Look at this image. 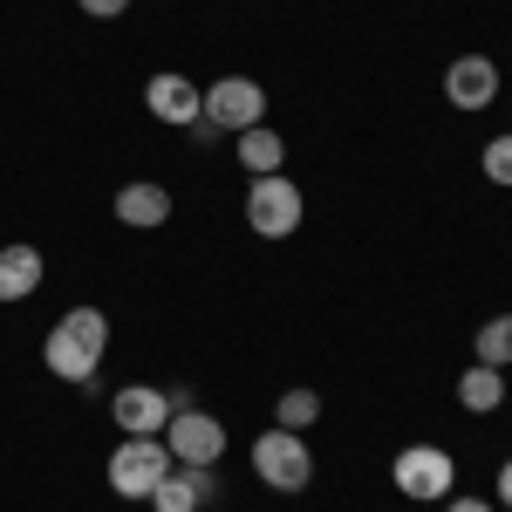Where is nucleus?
<instances>
[{
  "mask_svg": "<svg viewBox=\"0 0 512 512\" xmlns=\"http://www.w3.org/2000/svg\"><path fill=\"white\" fill-rule=\"evenodd\" d=\"M315 417H321V396L315 390H287V396H280V410H274L280 431H308Z\"/></svg>",
  "mask_w": 512,
  "mask_h": 512,
  "instance_id": "17",
  "label": "nucleus"
},
{
  "mask_svg": "<svg viewBox=\"0 0 512 512\" xmlns=\"http://www.w3.org/2000/svg\"><path fill=\"white\" fill-rule=\"evenodd\" d=\"M41 287V253L35 246H0V301H28Z\"/></svg>",
  "mask_w": 512,
  "mask_h": 512,
  "instance_id": "13",
  "label": "nucleus"
},
{
  "mask_svg": "<svg viewBox=\"0 0 512 512\" xmlns=\"http://www.w3.org/2000/svg\"><path fill=\"white\" fill-rule=\"evenodd\" d=\"M478 164H485V178H492V185H512V130H506V137H492Z\"/></svg>",
  "mask_w": 512,
  "mask_h": 512,
  "instance_id": "18",
  "label": "nucleus"
},
{
  "mask_svg": "<svg viewBox=\"0 0 512 512\" xmlns=\"http://www.w3.org/2000/svg\"><path fill=\"white\" fill-rule=\"evenodd\" d=\"M117 219H123V226H137V233H151V226L171 219V192L151 185V178H130V185L117 192Z\"/></svg>",
  "mask_w": 512,
  "mask_h": 512,
  "instance_id": "12",
  "label": "nucleus"
},
{
  "mask_svg": "<svg viewBox=\"0 0 512 512\" xmlns=\"http://www.w3.org/2000/svg\"><path fill=\"white\" fill-rule=\"evenodd\" d=\"M103 349H110V315H103V308H69V315L48 328L41 362H48L62 383H89V376L103 369Z\"/></svg>",
  "mask_w": 512,
  "mask_h": 512,
  "instance_id": "1",
  "label": "nucleus"
},
{
  "mask_svg": "<svg viewBox=\"0 0 512 512\" xmlns=\"http://www.w3.org/2000/svg\"><path fill=\"white\" fill-rule=\"evenodd\" d=\"M246 226L260 239H287L294 226H301V192L287 185V178H253V192H246Z\"/></svg>",
  "mask_w": 512,
  "mask_h": 512,
  "instance_id": "7",
  "label": "nucleus"
},
{
  "mask_svg": "<svg viewBox=\"0 0 512 512\" xmlns=\"http://www.w3.org/2000/svg\"><path fill=\"white\" fill-rule=\"evenodd\" d=\"M280 158H287V144H280V130L267 123H253V130H239V164L253 171V178H274Z\"/></svg>",
  "mask_w": 512,
  "mask_h": 512,
  "instance_id": "15",
  "label": "nucleus"
},
{
  "mask_svg": "<svg viewBox=\"0 0 512 512\" xmlns=\"http://www.w3.org/2000/svg\"><path fill=\"white\" fill-rule=\"evenodd\" d=\"M458 403L472 410V417H492L499 403H506V369H492V362H478L458 376Z\"/></svg>",
  "mask_w": 512,
  "mask_h": 512,
  "instance_id": "14",
  "label": "nucleus"
},
{
  "mask_svg": "<svg viewBox=\"0 0 512 512\" xmlns=\"http://www.w3.org/2000/svg\"><path fill=\"white\" fill-rule=\"evenodd\" d=\"M212 499H219L212 465H171V478L151 492V506H158V512H198V506H212Z\"/></svg>",
  "mask_w": 512,
  "mask_h": 512,
  "instance_id": "10",
  "label": "nucleus"
},
{
  "mask_svg": "<svg viewBox=\"0 0 512 512\" xmlns=\"http://www.w3.org/2000/svg\"><path fill=\"white\" fill-rule=\"evenodd\" d=\"M205 123L212 130H253V123H267V89L253 76H219L205 89Z\"/></svg>",
  "mask_w": 512,
  "mask_h": 512,
  "instance_id": "5",
  "label": "nucleus"
},
{
  "mask_svg": "<svg viewBox=\"0 0 512 512\" xmlns=\"http://www.w3.org/2000/svg\"><path fill=\"white\" fill-rule=\"evenodd\" d=\"M390 478H396L403 499H451L458 465H451V451H437V444H410V451H396Z\"/></svg>",
  "mask_w": 512,
  "mask_h": 512,
  "instance_id": "4",
  "label": "nucleus"
},
{
  "mask_svg": "<svg viewBox=\"0 0 512 512\" xmlns=\"http://www.w3.org/2000/svg\"><path fill=\"white\" fill-rule=\"evenodd\" d=\"M76 7H82V14H96V21H117L130 0H76Z\"/></svg>",
  "mask_w": 512,
  "mask_h": 512,
  "instance_id": "19",
  "label": "nucleus"
},
{
  "mask_svg": "<svg viewBox=\"0 0 512 512\" xmlns=\"http://www.w3.org/2000/svg\"><path fill=\"white\" fill-rule=\"evenodd\" d=\"M144 110H151L158 123H178V130H185V123L205 117V89L185 82V76H151L144 82Z\"/></svg>",
  "mask_w": 512,
  "mask_h": 512,
  "instance_id": "9",
  "label": "nucleus"
},
{
  "mask_svg": "<svg viewBox=\"0 0 512 512\" xmlns=\"http://www.w3.org/2000/svg\"><path fill=\"white\" fill-rule=\"evenodd\" d=\"M444 96H451L458 110H485V103L499 96V69H492V55H458V62L444 69Z\"/></svg>",
  "mask_w": 512,
  "mask_h": 512,
  "instance_id": "11",
  "label": "nucleus"
},
{
  "mask_svg": "<svg viewBox=\"0 0 512 512\" xmlns=\"http://www.w3.org/2000/svg\"><path fill=\"white\" fill-rule=\"evenodd\" d=\"M499 506H512V458L499 465Z\"/></svg>",
  "mask_w": 512,
  "mask_h": 512,
  "instance_id": "20",
  "label": "nucleus"
},
{
  "mask_svg": "<svg viewBox=\"0 0 512 512\" xmlns=\"http://www.w3.org/2000/svg\"><path fill=\"white\" fill-rule=\"evenodd\" d=\"M444 512H492V499H451Z\"/></svg>",
  "mask_w": 512,
  "mask_h": 512,
  "instance_id": "21",
  "label": "nucleus"
},
{
  "mask_svg": "<svg viewBox=\"0 0 512 512\" xmlns=\"http://www.w3.org/2000/svg\"><path fill=\"white\" fill-rule=\"evenodd\" d=\"M253 472H260V485H274V492H308L315 458H308L301 431H260L253 437Z\"/></svg>",
  "mask_w": 512,
  "mask_h": 512,
  "instance_id": "3",
  "label": "nucleus"
},
{
  "mask_svg": "<svg viewBox=\"0 0 512 512\" xmlns=\"http://www.w3.org/2000/svg\"><path fill=\"white\" fill-rule=\"evenodd\" d=\"M110 417L123 424V437H158L164 424H171V396L151 390V383H123V390L110 396Z\"/></svg>",
  "mask_w": 512,
  "mask_h": 512,
  "instance_id": "8",
  "label": "nucleus"
},
{
  "mask_svg": "<svg viewBox=\"0 0 512 512\" xmlns=\"http://www.w3.org/2000/svg\"><path fill=\"white\" fill-rule=\"evenodd\" d=\"M164 478H171L164 437H123L117 451H110V492H117V499H151Z\"/></svg>",
  "mask_w": 512,
  "mask_h": 512,
  "instance_id": "2",
  "label": "nucleus"
},
{
  "mask_svg": "<svg viewBox=\"0 0 512 512\" xmlns=\"http://www.w3.org/2000/svg\"><path fill=\"white\" fill-rule=\"evenodd\" d=\"M164 451H171V465H219L226 458V424L205 417V410H178L164 424Z\"/></svg>",
  "mask_w": 512,
  "mask_h": 512,
  "instance_id": "6",
  "label": "nucleus"
},
{
  "mask_svg": "<svg viewBox=\"0 0 512 512\" xmlns=\"http://www.w3.org/2000/svg\"><path fill=\"white\" fill-rule=\"evenodd\" d=\"M478 362H492V369L512 362V315H492L485 328H478Z\"/></svg>",
  "mask_w": 512,
  "mask_h": 512,
  "instance_id": "16",
  "label": "nucleus"
}]
</instances>
